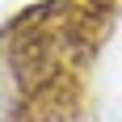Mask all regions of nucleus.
<instances>
[{"label":"nucleus","mask_w":122,"mask_h":122,"mask_svg":"<svg viewBox=\"0 0 122 122\" xmlns=\"http://www.w3.org/2000/svg\"><path fill=\"white\" fill-rule=\"evenodd\" d=\"M0 122H25L21 93H17V84H13V76L4 72V63H0Z\"/></svg>","instance_id":"nucleus-1"}]
</instances>
